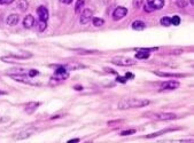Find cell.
<instances>
[{
  "label": "cell",
  "instance_id": "6da1fadb",
  "mask_svg": "<svg viewBox=\"0 0 194 143\" xmlns=\"http://www.w3.org/2000/svg\"><path fill=\"white\" fill-rule=\"evenodd\" d=\"M149 103H150L149 100H144V98H128L118 103V109L128 110L133 108H144V107H147Z\"/></svg>",
  "mask_w": 194,
  "mask_h": 143
},
{
  "label": "cell",
  "instance_id": "7a4b0ae2",
  "mask_svg": "<svg viewBox=\"0 0 194 143\" xmlns=\"http://www.w3.org/2000/svg\"><path fill=\"white\" fill-rule=\"evenodd\" d=\"M113 64L120 65V67H130V65H134L136 64V60H132L130 57H124V56H116L112 60Z\"/></svg>",
  "mask_w": 194,
  "mask_h": 143
},
{
  "label": "cell",
  "instance_id": "3957f363",
  "mask_svg": "<svg viewBox=\"0 0 194 143\" xmlns=\"http://www.w3.org/2000/svg\"><path fill=\"white\" fill-rule=\"evenodd\" d=\"M68 72H67V68L66 65H57L55 68V73H54V79L57 80H63L68 78Z\"/></svg>",
  "mask_w": 194,
  "mask_h": 143
},
{
  "label": "cell",
  "instance_id": "277c9868",
  "mask_svg": "<svg viewBox=\"0 0 194 143\" xmlns=\"http://www.w3.org/2000/svg\"><path fill=\"white\" fill-rule=\"evenodd\" d=\"M148 117H152L154 119H157V120H172V119H176L177 116L175 113H170V112H159V113H154V114H148Z\"/></svg>",
  "mask_w": 194,
  "mask_h": 143
},
{
  "label": "cell",
  "instance_id": "5b68a950",
  "mask_svg": "<svg viewBox=\"0 0 194 143\" xmlns=\"http://www.w3.org/2000/svg\"><path fill=\"white\" fill-rule=\"evenodd\" d=\"M178 87H179V82L175 81V80H169V81L161 84V89L162 91H172V89H176Z\"/></svg>",
  "mask_w": 194,
  "mask_h": 143
},
{
  "label": "cell",
  "instance_id": "8992f818",
  "mask_svg": "<svg viewBox=\"0 0 194 143\" xmlns=\"http://www.w3.org/2000/svg\"><path fill=\"white\" fill-rule=\"evenodd\" d=\"M126 14H128V9L125 7H117L113 13V18L115 21H118V20H122Z\"/></svg>",
  "mask_w": 194,
  "mask_h": 143
},
{
  "label": "cell",
  "instance_id": "52a82bcc",
  "mask_svg": "<svg viewBox=\"0 0 194 143\" xmlns=\"http://www.w3.org/2000/svg\"><path fill=\"white\" fill-rule=\"evenodd\" d=\"M37 14L39 16V21H44V22L48 21V11L45 6H39L37 9Z\"/></svg>",
  "mask_w": 194,
  "mask_h": 143
},
{
  "label": "cell",
  "instance_id": "ba28073f",
  "mask_svg": "<svg viewBox=\"0 0 194 143\" xmlns=\"http://www.w3.org/2000/svg\"><path fill=\"white\" fill-rule=\"evenodd\" d=\"M92 20V11L90 9H84L80 15V24H87Z\"/></svg>",
  "mask_w": 194,
  "mask_h": 143
},
{
  "label": "cell",
  "instance_id": "9c48e42d",
  "mask_svg": "<svg viewBox=\"0 0 194 143\" xmlns=\"http://www.w3.org/2000/svg\"><path fill=\"white\" fill-rule=\"evenodd\" d=\"M147 5L153 9H161L164 6V0H147Z\"/></svg>",
  "mask_w": 194,
  "mask_h": 143
},
{
  "label": "cell",
  "instance_id": "30bf717a",
  "mask_svg": "<svg viewBox=\"0 0 194 143\" xmlns=\"http://www.w3.org/2000/svg\"><path fill=\"white\" fill-rule=\"evenodd\" d=\"M34 25V18L32 15H27L23 20V26L25 29H31Z\"/></svg>",
  "mask_w": 194,
  "mask_h": 143
},
{
  "label": "cell",
  "instance_id": "8fae6325",
  "mask_svg": "<svg viewBox=\"0 0 194 143\" xmlns=\"http://www.w3.org/2000/svg\"><path fill=\"white\" fill-rule=\"evenodd\" d=\"M20 21V17L17 14H11L9 16L6 18V23L8 24V25H11V26H14V25H16L17 23Z\"/></svg>",
  "mask_w": 194,
  "mask_h": 143
},
{
  "label": "cell",
  "instance_id": "7c38bea8",
  "mask_svg": "<svg viewBox=\"0 0 194 143\" xmlns=\"http://www.w3.org/2000/svg\"><path fill=\"white\" fill-rule=\"evenodd\" d=\"M11 78L16 81L20 82H25V84H31V81L28 79V76H24V74H11Z\"/></svg>",
  "mask_w": 194,
  "mask_h": 143
},
{
  "label": "cell",
  "instance_id": "4fadbf2b",
  "mask_svg": "<svg viewBox=\"0 0 194 143\" xmlns=\"http://www.w3.org/2000/svg\"><path fill=\"white\" fill-rule=\"evenodd\" d=\"M146 28V24L143 21H134L132 23V29L136 30V31H143Z\"/></svg>",
  "mask_w": 194,
  "mask_h": 143
},
{
  "label": "cell",
  "instance_id": "5bb4252c",
  "mask_svg": "<svg viewBox=\"0 0 194 143\" xmlns=\"http://www.w3.org/2000/svg\"><path fill=\"white\" fill-rule=\"evenodd\" d=\"M34 129H28V131H22L18 135L16 136L17 140H24V138H27V137H30L32 134H34Z\"/></svg>",
  "mask_w": 194,
  "mask_h": 143
},
{
  "label": "cell",
  "instance_id": "9a60e30c",
  "mask_svg": "<svg viewBox=\"0 0 194 143\" xmlns=\"http://www.w3.org/2000/svg\"><path fill=\"white\" fill-rule=\"evenodd\" d=\"M154 73L156 76H160V77H185V74L182 73H168V72H162V71H154Z\"/></svg>",
  "mask_w": 194,
  "mask_h": 143
},
{
  "label": "cell",
  "instance_id": "2e32d148",
  "mask_svg": "<svg viewBox=\"0 0 194 143\" xmlns=\"http://www.w3.org/2000/svg\"><path fill=\"white\" fill-rule=\"evenodd\" d=\"M136 58H138V60H147V58H149V51L139 49L137 51V54H136Z\"/></svg>",
  "mask_w": 194,
  "mask_h": 143
},
{
  "label": "cell",
  "instance_id": "e0dca14e",
  "mask_svg": "<svg viewBox=\"0 0 194 143\" xmlns=\"http://www.w3.org/2000/svg\"><path fill=\"white\" fill-rule=\"evenodd\" d=\"M40 105L39 102H31L29 103L28 105H27V108H25V111H27V113H32L36 109L38 108Z\"/></svg>",
  "mask_w": 194,
  "mask_h": 143
},
{
  "label": "cell",
  "instance_id": "ac0fdd59",
  "mask_svg": "<svg viewBox=\"0 0 194 143\" xmlns=\"http://www.w3.org/2000/svg\"><path fill=\"white\" fill-rule=\"evenodd\" d=\"M168 132H170V129H163V131H160V132H155V133H152V134H148L147 135V138H153V137H157V136H161V135H163L164 133H168Z\"/></svg>",
  "mask_w": 194,
  "mask_h": 143
},
{
  "label": "cell",
  "instance_id": "d6986e66",
  "mask_svg": "<svg viewBox=\"0 0 194 143\" xmlns=\"http://www.w3.org/2000/svg\"><path fill=\"white\" fill-rule=\"evenodd\" d=\"M17 7H18V9L21 11H25L28 9V1L27 0H20Z\"/></svg>",
  "mask_w": 194,
  "mask_h": 143
},
{
  "label": "cell",
  "instance_id": "ffe728a7",
  "mask_svg": "<svg viewBox=\"0 0 194 143\" xmlns=\"http://www.w3.org/2000/svg\"><path fill=\"white\" fill-rule=\"evenodd\" d=\"M84 0H77L76 6H75V11L76 13H79L80 11H83V7H84Z\"/></svg>",
  "mask_w": 194,
  "mask_h": 143
},
{
  "label": "cell",
  "instance_id": "44dd1931",
  "mask_svg": "<svg viewBox=\"0 0 194 143\" xmlns=\"http://www.w3.org/2000/svg\"><path fill=\"white\" fill-rule=\"evenodd\" d=\"M92 23H93V25H94V26H101V25H103L105 21H103L102 18L94 17V18H92Z\"/></svg>",
  "mask_w": 194,
  "mask_h": 143
},
{
  "label": "cell",
  "instance_id": "7402d4cb",
  "mask_svg": "<svg viewBox=\"0 0 194 143\" xmlns=\"http://www.w3.org/2000/svg\"><path fill=\"white\" fill-rule=\"evenodd\" d=\"M161 24L163 25V26H169V25H171V21H170V17L168 16H164L161 18Z\"/></svg>",
  "mask_w": 194,
  "mask_h": 143
},
{
  "label": "cell",
  "instance_id": "603a6c76",
  "mask_svg": "<svg viewBox=\"0 0 194 143\" xmlns=\"http://www.w3.org/2000/svg\"><path fill=\"white\" fill-rule=\"evenodd\" d=\"M47 28V22H44V21H39L38 22V29H39L40 32H43L44 30H46Z\"/></svg>",
  "mask_w": 194,
  "mask_h": 143
},
{
  "label": "cell",
  "instance_id": "cb8c5ba5",
  "mask_svg": "<svg viewBox=\"0 0 194 143\" xmlns=\"http://www.w3.org/2000/svg\"><path fill=\"white\" fill-rule=\"evenodd\" d=\"M170 21H171V24H173V25H179L180 24V17L173 16L172 18H170Z\"/></svg>",
  "mask_w": 194,
  "mask_h": 143
},
{
  "label": "cell",
  "instance_id": "d4e9b609",
  "mask_svg": "<svg viewBox=\"0 0 194 143\" xmlns=\"http://www.w3.org/2000/svg\"><path fill=\"white\" fill-rule=\"evenodd\" d=\"M38 74H39V71H37V70H34V69H31V70L28 71V76L31 77V78H34V77L38 76Z\"/></svg>",
  "mask_w": 194,
  "mask_h": 143
},
{
  "label": "cell",
  "instance_id": "484cf974",
  "mask_svg": "<svg viewBox=\"0 0 194 143\" xmlns=\"http://www.w3.org/2000/svg\"><path fill=\"white\" fill-rule=\"evenodd\" d=\"M143 2H144V0H133V7L139 9V8L143 6Z\"/></svg>",
  "mask_w": 194,
  "mask_h": 143
},
{
  "label": "cell",
  "instance_id": "4316f807",
  "mask_svg": "<svg viewBox=\"0 0 194 143\" xmlns=\"http://www.w3.org/2000/svg\"><path fill=\"white\" fill-rule=\"evenodd\" d=\"M75 51L79 53V54H92V53H97V51H85V49H75Z\"/></svg>",
  "mask_w": 194,
  "mask_h": 143
},
{
  "label": "cell",
  "instance_id": "83f0119b",
  "mask_svg": "<svg viewBox=\"0 0 194 143\" xmlns=\"http://www.w3.org/2000/svg\"><path fill=\"white\" fill-rule=\"evenodd\" d=\"M136 133V131L134 129H129V131H124L121 133V135L122 136H125V135H131V134H134Z\"/></svg>",
  "mask_w": 194,
  "mask_h": 143
},
{
  "label": "cell",
  "instance_id": "f1b7e54d",
  "mask_svg": "<svg viewBox=\"0 0 194 143\" xmlns=\"http://www.w3.org/2000/svg\"><path fill=\"white\" fill-rule=\"evenodd\" d=\"M186 5H187V4H186V1H185V0H179V1L177 2V6L178 7H180V8L185 7Z\"/></svg>",
  "mask_w": 194,
  "mask_h": 143
},
{
  "label": "cell",
  "instance_id": "f546056e",
  "mask_svg": "<svg viewBox=\"0 0 194 143\" xmlns=\"http://www.w3.org/2000/svg\"><path fill=\"white\" fill-rule=\"evenodd\" d=\"M124 78H125L126 80H128V79H133V78H134V74L131 73V72H128V73L125 74V77H124Z\"/></svg>",
  "mask_w": 194,
  "mask_h": 143
},
{
  "label": "cell",
  "instance_id": "4dcf8cb0",
  "mask_svg": "<svg viewBox=\"0 0 194 143\" xmlns=\"http://www.w3.org/2000/svg\"><path fill=\"white\" fill-rule=\"evenodd\" d=\"M145 11H146V13H152V11H153V9H152V8H150V7H149L147 4H146V5H145Z\"/></svg>",
  "mask_w": 194,
  "mask_h": 143
},
{
  "label": "cell",
  "instance_id": "1f68e13d",
  "mask_svg": "<svg viewBox=\"0 0 194 143\" xmlns=\"http://www.w3.org/2000/svg\"><path fill=\"white\" fill-rule=\"evenodd\" d=\"M15 0H2V2L1 4H5V5H9L11 2H14Z\"/></svg>",
  "mask_w": 194,
  "mask_h": 143
},
{
  "label": "cell",
  "instance_id": "d6a6232c",
  "mask_svg": "<svg viewBox=\"0 0 194 143\" xmlns=\"http://www.w3.org/2000/svg\"><path fill=\"white\" fill-rule=\"evenodd\" d=\"M117 81H120V82H122V84H125L126 79L125 78H122V77H117Z\"/></svg>",
  "mask_w": 194,
  "mask_h": 143
},
{
  "label": "cell",
  "instance_id": "836d02e7",
  "mask_svg": "<svg viewBox=\"0 0 194 143\" xmlns=\"http://www.w3.org/2000/svg\"><path fill=\"white\" fill-rule=\"evenodd\" d=\"M73 142H79V138H73V140H69L68 143H73Z\"/></svg>",
  "mask_w": 194,
  "mask_h": 143
},
{
  "label": "cell",
  "instance_id": "e575fe53",
  "mask_svg": "<svg viewBox=\"0 0 194 143\" xmlns=\"http://www.w3.org/2000/svg\"><path fill=\"white\" fill-rule=\"evenodd\" d=\"M71 1H73V0H63V2H64V4H67V5L71 4Z\"/></svg>",
  "mask_w": 194,
  "mask_h": 143
},
{
  "label": "cell",
  "instance_id": "d590c367",
  "mask_svg": "<svg viewBox=\"0 0 194 143\" xmlns=\"http://www.w3.org/2000/svg\"><path fill=\"white\" fill-rule=\"evenodd\" d=\"M75 89L79 91V89H83V87H82V86H76V87H75Z\"/></svg>",
  "mask_w": 194,
  "mask_h": 143
},
{
  "label": "cell",
  "instance_id": "8d00e7d4",
  "mask_svg": "<svg viewBox=\"0 0 194 143\" xmlns=\"http://www.w3.org/2000/svg\"><path fill=\"white\" fill-rule=\"evenodd\" d=\"M0 95H7V92H2V91H0Z\"/></svg>",
  "mask_w": 194,
  "mask_h": 143
},
{
  "label": "cell",
  "instance_id": "74e56055",
  "mask_svg": "<svg viewBox=\"0 0 194 143\" xmlns=\"http://www.w3.org/2000/svg\"><path fill=\"white\" fill-rule=\"evenodd\" d=\"M189 2H191V5L194 6V0H189Z\"/></svg>",
  "mask_w": 194,
  "mask_h": 143
},
{
  "label": "cell",
  "instance_id": "f35d334b",
  "mask_svg": "<svg viewBox=\"0 0 194 143\" xmlns=\"http://www.w3.org/2000/svg\"><path fill=\"white\" fill-rule=\"evenodd\" d=\"M1 2H2V0H0V4H1Z\"/></svg>",
  "mask_w": 194,
  "mask_h": 143
}]
</instances>
